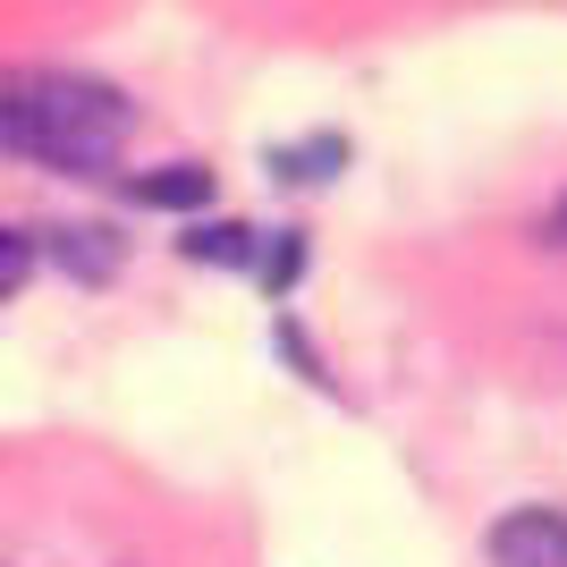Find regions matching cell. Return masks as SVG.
I'll list each match as a JSON object with an SVG mask.
<instances>
[{"label": "cell", "mask_w": 567, "mask_h": 567, "mask_svg": "<svg viewBox=\"0 0 567 567\" xmlns=\"http://www.w3.org/2000/svg\"><path fill=\"white\" fill-rule=\"evenodd\" d=\"M136 111L118 85L76 69H0V153H25L43 169H76L94 178L127 153Z\"/></svg>", "instance_id": "cell-1"}, {"label": "cell", "mask_w": 567, "mask_h": 567, "mask_svg": "<svg viewBox=\"0 0 567 567\" xmlns=\"http://www.w3.org/2000/svg\"><path fill=\"white\" fill-rule=\"evenodd\" d=\"M492 567H567V508H508L492 525Z\"/></svg>", "instance_id": "cell-2"}, {"label": "cell", "mask_w": 567, "mask_h": 567, "mask_svg": "<svg viewBox=\"0 0 567 567\" xmlns=\"http://www.w3.org/2000/svg\"><path fill=\"white\" fill-rule=\"evenodd\" d=\"M25 280H34V237L0 229V306H9V297H18Z\"/></svg>", "instance_id": "cell-3"}, {"label": "cell", "mask_w": 567, "mask_h": 567, "mask_svg": "<svg viewBox=\"0 0 567 567\" xmlns=\"http://www.w3.org/2000/svg\"><path fill=\"white\" fill-rule=\"evenodd\" d=\"M144 204H195V195H213V178L204 169H178V178H136Z\"/></svg>", "instance_id": "cell-4"}]
</instances>
